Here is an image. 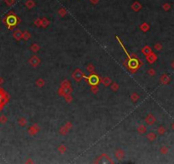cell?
Returning a JSON list of instances; mask_svg holds the SVG:
<instances>
[{"label":"cell","mask_w":174,"mask_h":164,"mask_svg":"<svg viewBox=\"0 0 174 164\" xmlns=\"http://www.w3.org/2000/svg\"><path fill=\"white\" fill-rule=\"evenodd\" d=\"M173 128H174V125H173Z\"/></svg>","instance_id":"1"}]
</instances>
